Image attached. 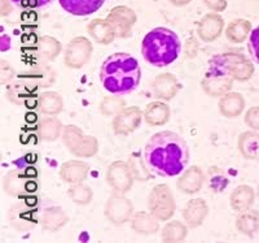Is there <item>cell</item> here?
<instances>
[{
	"label": "cell",
	"mask_w": 259,
	"mask_h": 243,
	"mask_svg": "<svg viewBox=\"0 0 259 243\" xmlns=\"http://www.w3.org/2000/svg\"><path fill=\"white\" fill-rule=\"evenodd\" d=\"M189 150L186 141L174 131L154 134L144 149V161L148 168L162 177H175L186 169Z\"/></svg>",
	"instance_id": "1"
},
{
	"label": "cell",
	"mask_w": 259,
	"mask_h": 243,
	"mask_svg": "<svg viewBox=\"0 0 259 243\" xmlns=\"http://www.w3.org/2000/svg\"><path fill=\"white\" fill-rule=\"evenodd\" d=\"M100 80L104 89L110 94H128L139 86L142 69L135 57L124 52H117L103 62Z\"/></svg>",
	"instance_id": "2"
},
{
	"label": "cell",
	"mask_w": 259,
	"mask_h": 243,
	"mask_svg": "<svg viewBox=\"0 0 259 243\" xmlns=\"http://www.w3.org/2000/svg\"><path fill=\"white\" fill-rule=\"evenodd\" d=\"M180 39L167 27L150 30L142 42V54L150 65L162 68L174 62L180 54Z\"/></svg>",
	"instance_id": "3"
},
{
	"label": "cell",
	"mask_w": 259,
	"mask_h": 243,
	"mask_svg": "<svg viewBox=\"0 0 259 243\" xmlns=\"http://www.w3.org/2000/svg\"><path fill=\"white\" fill-rule=\"evenodd\" d=\"M209 65L222 69L235 81H247L254 75L253 62L239 52L217 55L210 60Z\"/></svg>",
	"instance_id": "4"
},
{
	"label": "cell",
	"mask_w": 259,
	"mask_h": 243,
	"mask_svg": "<svg viewBox=\"0 0 259 243\" xmlns=\"http://www.w3.org/2000/svg\"><path fill=\"white\" fill-rule=\"evenodd\" d=\"M148 207L150 214L156 216L159 221H167L174 216L177 204L170 187L165 184L154 186L148 198Z\"/></svg>",
	"instance_id": "5"
},
{
	"label": "cell",
	"mask_w": 259,
	"mask_h": 243,
	"mask_svg": "<svg viewBox=\"0 0 259 243\" xmlns=\"http://www.w3.org/2000/svg\"><path fill=\"white\" fill-rule=\"evenodd\" d=\"M62 141L65 146L68 147L69 151L79 157L94 156L99 150V143L96 138L90 135H84L80 129L74 125H68L64 129Z\"/></svg>",
	"instance_id": "6"
},
{
	"label": "cell",
	"mask_w": 259,
	"mask_h": 243,
	"mask_svg": "<svg viewBox=\"0 0 259 243\" xmlns=\"http://www.w3.org/2000/svg\"><path fill=\"white\" fill-rule=\"evenodd\" d=\"M201 86L209 96H223L232 89L233 78L222 69L209 65V71L201 82Z\"/></svg>",
	"instance_id": "7"
},
{
	"label": "cell",
	"mask_w": 259,
	"mask_h": 243,
	"mask_svg": "<svg viewBox=\"0 0 259 243\" xmlns=\"http://www.w3.org/2000/svg\"><path fill=\"white\" fill-rule=\"evenodd\" d=\"M92 54L91 42L84 37H77L71 39L65 51L64 61L66 66L73 69H78L84 66L89 62Z\"/></svg>",
	"instance_id": "8"
},
{
	"label": "cell",
	"mask_w": 259,
	"mask_h": 243,
	"mask_svg": "<svg viewBox=\"0 0 259 243\" xmlns=\"http://www.w3.org/2000/svg\"><path fill=\"white\" fill-rule=\"evenodd\" d=\"M106 181L115 193L126 194L133 187L134 182L131 166L124 161H114L106 170Z\"/></svg>",
	"instance_id": "9"
},
{
	"label": "cell",
	"mask_w": 259,
	"mask_h": 243,
	"mask_svg": "<svg viewBox=\"0 0 259 243\" xmlns=\"http://www.w3.org/2000/svg\"><path fill=\"white\" fill-rule=\"evenodd\" d=\"M134 212L133 203L121 193H115L108 199L105 204V216L114 225H123Z\"/></svg>",
	"instance_id": "10"
},
{
	"label": "cell",
	"mask_w": 259,
	"mask_h": 243,
	"mask_svg": "<svg viewBox=\"0 0 259 243\" xmlns=\"http://www.w3.org/2000/svg\"><path fill=\"white\" fill-rule=\"evenodd\" d=\"M106 20L112 25L115 38H127L131 36L133 27L136 22V15L128 7H114Z\"/></svg>",
	"instance_id": "11"
},
{
	"label": "cell",
	"mask_w": 259,
	"mask_h": 243,
	"mask_svg": "<svg viewBox=\"0 0 259 243\" xmlns=\"http://www.w3.org/2000/svg\"><path fill=\"white\" fill-rule=\"evenodd\" d=\"M142 120L143 113L138 107L124 108L118 115H115L113 120V130L118 135H127L140 126Z\"/></svg>",
	"instance_id": "12"
},
{
	"label": "cell",
	"mask_w": 259,
	"mask_h": 243,
	"mask_svg": "<svg viewBox=\"0 0 259 243\" xmlns=\"http://www.w3.org/2000/svg\"><path fill=\"white\" fill-rule=\"evenodd\" d=\"M224 20L218 13H207L203 16L197 27V34L203 42H214L222 36Z\"/></svg>",
	"instance_id": "13"
},
{
	"label": "cell",
	"mask_w": 259,
	"mask_h": 243,
	"mask_svg": "<svg viewBox=\"0 0 259 243\" xmlns=\"http://www.w3.org/2000/svg\"><path fill=\"white\" fill-rule=\"evenodd\" d=\"M180 83L178 78L171 73H163L157 76L153 82V91L156 98L162 100H171L177 96L180 90Z\"/></svg>",
	"instance_id": "14"
},
{
	"label": "cell",
	"mask_w": 259,
	"mask_h": 243,
	"mask_svg": "<svg viewBox=\"0 0 259 243\" xmlns=\"http://www.w3.org/2000/svg\"><path fill=\"white\" fill-rule=\"evenodd\" d=\"M209 214V207L203 199H192L183 210V219L189 228H197Z\"/></svg>",
	"instance_id": "15"
},
{
	"label": "cell",
	"mask_w": 259,
	"mask_h": 243,
	"mask_svg": "<svg viewBox=\"0 0 259 243\" xmlns=\"http://www.w3.org/2000/svg\"><path fill=\"white\" fill-rule=\"evenodd\" d=\"M203 181H205V176H203L201 168L193 165L183 173L182 177L178 180L177 186L184 194H196L201 190Z\"/></svg>",
	"instance_id": "16"
},
{
	"label": "cell",
	"mask_w": 259,
	"mask_h": 243,
	"mask_svg": "<svg viewBox=\"0 0 259 243\" xmlns=\"http://www.w3.org/2000/svg\"><path fill=\"white\" fill-rule=\"evenodd\" d=\"M90 173V165L84 161L70 160L66 161L60 168V177L68 184H78L84 181Z\"/></svg>",
	"instance_id": "17"
},
{
	"label": "cell",
	"mask_w": 259,
	"mask_h": 243,
	"mask_svg": "<svg viewBox=\"0 0 259 243\" xmlns=\"http://www.w3.org/2000/svg\"><path fill=\"white\" fill-rule=\"evenodd\" d=\"M64 11L73 16H89L97 12L105 0H59Z\"/></svg>",
	"instance_id": "18"
},
{
	"label": "cell",
	"mask_w": 259,
	"mask_h": 243,
	"mask_svg": "<svg viewBox=\"0 0 259 243\" xmlns=\"http://www.w3.org/2000/svg\"><path fill=\"white\" fill-rule=\"evenodd\" d=\"M29 204L26 203H18L13 205L9 211V221L13 228L18 230H29L36 224V220L34 219V211L29 210Z\"/></svg>",
	"instance_id": "19"
},
{
	"label": "cell",
	"mask_w": 259,
	"mask_h": 243,
	"mask_svg": "<svg viewBox=\"0 0 259 243\" xmlns=\"http://www.w3.org/2000/svg\"><path fill=\"white\" fill-rule=\"evenodd\" d=\"M245 108V99L239 92H227L219 100V112L228 119L239 117Z\"/></svg>",
	"instance_id": "20"
},
{
	"label": "cell",
	"mask_w": 259,
	"mask_h": 243,
	"mask_svg": "<svg viewBox=\"0 0 259 243\" xmlns=\"http://www.w3.org/2000/svg\"><path fill=\"white\" fill-rule=\"evenodd\" d=\"M89 34L100 45H109L114 41L115 34L113 30L112 25L109 24V21L104 20V18H95L90 22L89 27Z\"/></svg>",
	"instance_id": "21"
},
{
	"label": "cell",
	"mask_w": 259,
	"mask_h": 243,
	"mask_svg": "<svg viewBox=\"0 0 259 243\" xmlns=\"http://www.w3.org/2000/svg\"><path fill=\"white\" fill-rule=\"evenodd\" d=\"M254 199H255L254 190L250 186H247V185H240L231 194V207L236 212L241 214V212L250 210L254 203Z\"/></svg>",
	"instance_id": "22"
},
{
	"label": "cell",
	"mask_w": 259,
	"mask_h": 243,
	"mask_svg": "<svg viewBox=\"0 0 259 243\" xmlns=\"http://www.w3.org/2000/svg\"><path fill=\"white\" fill-rule=\"evenodd\" d=\"M170 107L162 101H152L147 106L144 111V119L148 125L161 126L170 120Z\"/></svg>",
	"instance_id": "23"
},
{
	"label": "cell",
	"mask_w": 259,
	"mask_h": 243,
	"mask_svg": "<svg viewBox=\"0 0 259 243\" xmlns=\"http://www.w3.org/2000/svg\"><path fill=\"white\" fill-rule=\"evenodd\" d=\"M68 223V216L61 207L46 208L41 212L40 224L41 228L48 231H56Z\"/></svg>",
	"instance_id": "24"
},
{
	"label": "cell",
	"mask_w": 259,
	"mask_h": 243,
	"mask_svg": "<svg viewBox=\"0 0 259 243\" xmlns=\"http://www.w3.org/2000/svg\"><path fill=\"white\" fill-rule=\"evenodd\" d=\"M159 220L153 215H149L147 212H139L131 220V228L138 234L150 235L156 234L159 230Z\"/></svg>",
	"instance_id": "25"
},
{
	"label": "cell",
	"mask_w": 259,
	"mask_h": 243,
	"mask_svg": "<svg viewBox=\"0 0 259 243\" xmlns=\"http://www.w3.org/2000/svg\"><path fill=\"white\" fill-rule=\"evenodd\" d=\"M29 176L27 173H22L20 170H12L4 177L3 189L7 194L12 196H18L26 191V184Z\"/></svg>",
	"instance_id": "26"
},
{
	"label": "cell",
	"mask_w": 259,
	"mask_h": 243,
	"mask_svg": "<svg viewBox=\"0 0 259 243\" xmlns=\"http://www.w3.org/2000/svg\"><path fill=\"white\" fill-rule=\"evenodd\" d=\"M239 150L247 160L259 156V133L256 130L245 131L239 138Z\"/></svg>",
	"instance_id": "27"
},
{
	"label": "cell",
	"mask_w": 259,
	"mask_h": 243,
	"mask_svg": "<svg viewBox=\"0 0 259 243\" xmlns=\"http://www.w3.org/2000/svg\"><path fill=\"white\" fill-rule=\"evenodd\" d=\"M64 107V101L60 94L53 91L43 92L38 98V108L41 113L48 116L59 115Z\"/></svg>",
	"instance_id": "28"
},
{
	"label": "cell",
	"mask_w": 259,
	"mask_h": 243,
	"mask_svg": "<svg viewBox=\"0 0 259 243\" xmlns=\"http://www.w3.org/2000/svg\"><path fill=\"white\" fill-rule=\"evenodd\" d=\"M251 24L244 18H236L228 25L226 36L232 43H242L247 37L250 36Z\"/></svg>",
	"instance_id": "29"
},
{
	"label": "cell",
	"mask_w": 259,
	"mask_h": 243,
	"mask_svg": "<svg viewBox=\"0 0 259 243\" xmlns=\"http://www.w3.org/2000/svg\"><path fill=\"white\" fill-rule=\"evenodd\" d=\"M236 228L242 234L253 237L259 229V215L255 211L250 210L241 212V215L236 220Z\"/></svg>",
	"instance_id": "30"
},
{
	"label": "cell",
	"mask_w": 259,
	"mask_h": 243,
	"mask_svg": "<svg viewBox=\"0 0 259 243\" xmlns=\"http://www.w3.org/2000/svg\"><path fill=\"white\" fill-rule=\"evenodd\" d=\"M61 130L62 124L56 117H46V119L40 120L38 125L39 138L43 141H48V142L59 138Z\"/></svg>",
	"instance_id": "31"
},
{
	"label": "cell",
	"mask_w": 259,
	"mask_h": 243,
	"mask_svg": "<svg viewBox=\"0 0 259 243\" xmlns=\"http://www.w3.org/2000/svg\"><path fill=\"white\" fill-rule=\"evenodd\" d=\"M187 226L183 223L175 220V221H171V223L166 224V226L162 229V240L163 242H182V240L186 239L187 237Z\"/></svg>",
	"instance_id": "32"
},
{
	"label": "cell",
	"mask_w": 259,
	"mask_h": 243,
	"mask_svg": "<svg viewBox=\"0 0 259 243\" xmlns=\"http://www.w3.org/2000/svg\"><path fill=\"white\" fill-rule=\"evenodd\" d=\"M68 196L75 203V204L85 205L89 204V203H91L94 193H92L91 187L78 182V184H74L73 186L68 190Z\"/></svg>",
	"instance_id": "33"
},
{
	"label": "cell",
	"mask_w": 259,
	"mask_h": 243,
	"mask_svg": "<svg viewBox=\"0 0 259 243\" xmlns=\"http://www.w3.org/2000/svg\"><path fill=\"white\" fill-rule=\"evenodd\" d=\"M38 50L41 57L53 60L61 51V43L52 37H41L38 42Z\"/></svg>",
	"instance_id": "34"
},
{
	"label": "cell",
	"mask_w": 259,
	"mask_h": 243,
	"mask_svg": "<svg viewBox=\"0 0 259 243\" xmlns=\"http://www.w3.org/2000/svg\"><path fill=\"white\" fill-rule=\"evenodd\" d=\"M124 106H126V103H124L123 99L106 96L100 104V112L104 116H114L118 115L122 110H124Z\"/></svg>",
	"instance_id": "35"
},
{
	"label": "cell",
	"mask_w": 259,
	"mask_h": 243,
	"mask_svg": "<svg viewBox=\"0 0 259 243\" xmlns=\"http://www.w3.org/2000/svg\"><path fill=\"white\" fill-rule=\"evenodd\" d=\"M247 50L250 52V56L254 62L259 64V26L251 31L250 37H249V43H247Z\"/></svg>",
	"instance_id": "36"
},
{
	"label": "cell",
	"mask_w": 259,
	"mask_h": 243,
	"mask_svg": "<svg viewBox=\"0 0 259 243\" xmlns=\"http://www.w3.org/2000/svg\"><path fill=\"white\" fill-rule=\"evenodd\" d=\"M245 124L253 130L259 131V107H253L245 115Z\"/></svg>",
	"instance_id": "37"
},
{
	"label": "cell",
	"mask_w": 259,
	"mask_h": 243,
	"mask_svg": "<svg viewBox=\"0 0 259 243\" xmlns=\"http://www.w3.org/2000/svg\"><path fill=\"white\" fill-rule=\"evenodd\" d=\"M12 3H15L20 8L35 9L48 6L50 3H52V0H12Z\"/></svg>",
	"instance_id": "38"
},
{
	"label": "cell",
	"mask_w": 259,
	"mask_h": 243,
	"mask_svg": "<svg viewBox=\"0 0 259 243\" xmlns=\"http://www.w3.org/2000/svg\"><path fill=\"white\" fill-rule=\"evenodd\" d=\"M203 2L214 12H223L227 8V0H203Z\"/></svg>",
	"instance_id": "39"
},
{
	"label": "cell",
	"mask_w": 259,
	"mask_h": 243,
	"mask_svg": "<svg viewBox=\"0 0 259 243\" xmlns=\"http://www.w3.org/2000/svg\"><path fill=\"white\" fill-rule=\"evenodd\" d=\"M38 189V185H36L35 181H32V180H29L26 184V191L27 193H34L35 190Z\"/></svg>",
	"instance_id": "40"
},
{
	"label": "cell",
	"mask_w": 259,
	"mask_h": 243,
	"mask_svg": "<svg viewBox=\"0 0 259 243\" xmlns=\"http://www.w3.org/2000/svg\"><path fill=\"white\" fill-rule=\"evenodd\" d=\"M168 2H171L174 6H178V7L187 6V4L191 3V0H168Z\"/></svg>",
	"instance_id": "41"
},
{
	"label": "cell",
	"mask_w": 259,
	"mask_h": 243,
	"mask_svg": "<svg viewBox=\"0 0 259 243\" xmlns=\"http://www.w3.org/2000/svg\"><path fill=\"white\" fill-rule=\"evenodd\" d=\"M258 196H259V185H258Z\"/></svg>",
	"instance_id": "42"
}]
</instances>
